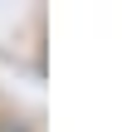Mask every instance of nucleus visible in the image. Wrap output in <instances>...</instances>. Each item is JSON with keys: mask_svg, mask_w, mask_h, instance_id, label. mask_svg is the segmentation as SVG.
<instances>
[{"mask_svg": "<svg viewBox=\"0 0 132 132\" xmlns=\"http://www.w3.org/2000/svg\"><path fill=\"white\" fill-rule=\"evenodd\" d=\"M0 132H29L24 122H0Z\"/></svg>", "mask_w": 132, "mask_h": 132, "instance_id": "nucleus-1", "label": "nucleus"}]
</instances>
